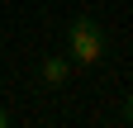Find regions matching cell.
<instances>
[{
  "label": "cell",
  "instance_id": "6da1fadb",
  "mask_svg": "<svg viewBox=\"0 0 133 128\" xmlns=\"http://www.w3.org/2000/svg\"><path fill=\"white\" fill-rule=\"evenodd\" d=\"M105 52H109V38L100 29V19H90V14L71 19V29H66V57H71V67H95V62H105Z\"/></svg>",
  "mask_w": 133,
  "mask_h": 128
},
{
  "label": "cell",
  "instance_id": "7a4b0ae2",
  "mask_svg": "<svg viewBox=\"0 0 133 128\" xmlns=\"http://www.w3.org/2000/svg\"><path fill=\"white\" fill-rule=\"evenodd\" d=\"M71 71H76V67H71V57L62 52V57H48L43 67H38V81H43L48 90H57V86H66V81H71Z\"/></svg>",
  "mask_w": 133,
  "mask_h": 128
},
{
  "label": "cell",
  "instance_id": "3957f363",
  "mask_svg": "<svg viewBox=\"0 0 133 128\" xmlns=\"http://www.w3.org/2000/svg\"><path fill=\"white\" fill-rule=\"evenodd\" d=\"M124 119L133 123V90H128V100H124Z\"/></svg>",
  "mask_w": 133,
  "mask_h": 128
},
{
  "label": "cell",
  "instance_id": "277c9868",
  "mask_svg": "<svg viewBox=\"0 0 133 128\" xmlns=\"http://www.w3.org/2000/svg\"><path fill=\"white\" fill-rule=\"evenodd\" d=\"M0 128H10V109L5 104H0Z\"/></svg>",
  "mask_w": 133,
  "mask_h": 128
}]
</instances>
